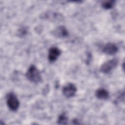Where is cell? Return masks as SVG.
I'll return each instance as SVG.
<instances>
[{
    "label": "cell",
    "instance_id": "obj_6",
    "mask_svg": "<svg viewBox=\"0 0 125 125\" xmlns=\"http://www.w3.org/2000/svg\"><path fill=\"white\" fill-rule=\"evenodd\" d=\"M52 34L57 38H64L68 35V32L64 26L61 25L55 28L52 31Z\"/></svg>",
    "mask_w": 125,
    "mask_h": 125
},
{
    "label": "cell",
    "instance_id": "obj_5",
    "mask_svg": "<svg viewBox=\"0 0 125 125\" xmlns=\"http://www.w3.org/2000/svg\"><path fill=\"white\" fill-rule=\"evenodd\" d=\"M61 54V51L56 47L50 48L48 51V59L50 62H55Z\"/></svg>",
    "mask_w": 125,
    "mask_h": 125
},
{
    "label": "cell",
    "instance_id": "obj_8",
    "mask_svg": "<svg viewBox=\"0 0 125 125\" xmlns=\"http://www.w3.org/2000/svg\"><path fill=\"white\" fill-rule=\"evenodd\" d=\"M95 95L97 98L101 100H106L109 96L108 92L104 88L98 89L96 91Z\"/></svg>",
    "mask_w": 125,
    "mask_h": 125
},
{
    "label": "cell",
    "instance_id": "obj_11",
    "mask_svg": "<svg viewBox=\"0 0 125 125\" xmlns=\"http://www.w3.org/2000/svg\"><path fill=\"white\" fill-rule=\"evenodd\" d=\"M28 30L26 27L22 26L18 30L17 34L19 37H23L27 33Z\"/></svg>",
    "mask_w": 125,
    "mask_h": 125
},
{
    "label": "cell",
    "instance_id": "obj_1",
    "mask_svg": "<svg viewBox=\"0 0 125 125\" xmlns=\"http://www.w3.org/2000/svg\"><path fill=\"white\" fill-rule=\"evenodd\" d=\"M25 76L30 82L37 83L42 81V77L38 69L34 65H31L28 69Z\"/></svg>",
    "mask_w": 125,
    "mask_h": 125
},
{
    "label": "cell",
    "instance_id": "obj_3",
    "mask_svg": "<svg viewBox=\"0 0 125 125\" xmlns=\"http://www.w3.org/2000/svg\"><path fill=\"white\" fill-rule=\"evenodd\" d=\"M118 63V61L116 59H113L104 63L101 66L100 70L104 73H108L114 69Z\"/></svg>",
    "mask_w": 125,
    "mask_h": 125
},
{
    "label": "cell",
    "instance_id": "obj_7",
    "mask_svg": "<svg viewBox=\"0 0 125 125\" xmlns=\"http://www.w3.org/2000/svg\"><path fill=\"white\" fill-rule=\"evenodd\" d=\"M118 50V47L115 44L107 43L103 47V51L106 54L112 55L116 53Z\"/></svg>",
    "mask_w": 125,
    "mask_h": 125
},
{
    "label": "cell",
    "instance_id": "obj_10",
    "mask_svg": "<svg viewBox=\"0 0 125 125\" xmlns=\"http://www.w3.org/2000/svg\"><path fill=\"white\" fill-rule=\"evenodd\" d=\"M115 3L114 0H108L104 1L102 4V6L105 9H109L113 7Z\"/></svg>",
    "mask_w": 125,
    "mask_h": 125
},
{
    "label": "cell",
    "instance_id": "obj_4",
    "mask_svg": "<svg viewBox=\"0 0 125 125\" xmlns=\"http://www.w3.org/2000/svg\"><path fill=\"white\" fill-rule=\"evenodd\" d=\"M76 91V87L72 83H67L62 88V93L66 98H71L73 97L75 95Z\"/></svg>",
    "mask_w": 125,
    "mask_h": 125
},
{
    "label": "cell",
    "instance_id": "obj_9",
    "mask_svg": "<svg viewBox=\"0 0 125 125\" xmlns=\"http://www.w3.org/2000/svg\"><path fill=\"white\" fill-rule=\"evenodd\" d=\"M68 119L65 114L60 115L58 119V124L60 125H65L67 124Z\"/></svg>",
    "mask_w": 125,
    "mask_h": 125
},
{
    "label": "cell",
    "instance_id": "obj_2",
    "mask_svg": "<svg viewBox=\"0 0 125 125\" xmlns=\"http://www.w3.org/2000/svg\"><path fill=\"white\" fill-rule=\"evenodd\" d=\"M7 104L12 111L17 110L20 105V102L16 96L13 93H9L7 96Z\"/></svg>",
    "mask_w": 125,
    "mask_h": 125
}]
</instances>
